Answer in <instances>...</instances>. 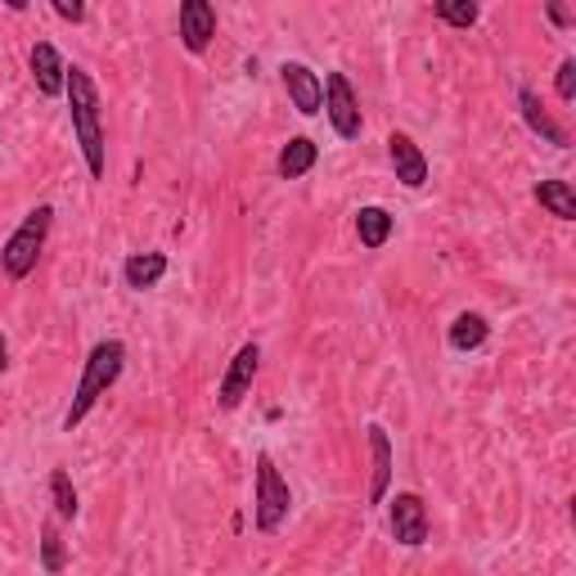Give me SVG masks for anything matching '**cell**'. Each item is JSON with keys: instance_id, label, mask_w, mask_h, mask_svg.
<instances>
[{"instance_id": "cell-13", "label": "cell", "mask_w": 576, "mask_h": 576, "mask_svg": "<svg viewBox=\"0 0 576 576\" xmlns=\"http://www.w3.org/2000/svg\"><path fill=\"white\" fill-rule=\"evenodd\" d=\"M518 113H522V122H527L536 136H541L545 144H554V149H567V144H572V140H567V131L550 118L545 104H541V95H536L531 86H518Z\"/></svg>"}, {"instance_id": "cell-3", "label": "cell", "mask_w": 576, "mask_h": 576, "mask_svg": "<svg viewBox=\"0 0 576 576\" xmlns=\"http://www.w3.org/2000/svg\"><path fill=\"white\" fill-rule=\"evenodd\" d=\"M50 225H55L50 203H36L23 216V225L5 239V248H0V271H5V280H27L36 271V261H42L46 239H50Z\"/></svg>"}, {"instance_id": "cell-2", "label": "cell", "mask_w": 576, "mask_h": 576, "mask_svg": "<svg viewBox=\"0 0 576 576\" xmlns=\"http://www.w3.org/2000/svg\"><path fill=\"white\" fill-rule=\"evenodd\" d=\"M127 369V342L122 338H99L86 365H82V383H77V392H72V405L63 414V433H77L82 428V419L99 405V397H108V388L122 378Z\"/></svg>"}, {"instance_id": "cell-5", "label": "cell", "mask_w": 576, "mask_h": 576, "mask_svg": "<svg viewBox=\"0 0 576 576\" xmlns=\"http://www.w3.org/2000/svg\"><path fill=\"white\" fill-rule=\"evenodd\" d=\"M325 118L338 140H361L365 118H361V99L348 82V72H325Z\"/></svg>"}, {"instance_id": "cell-11", "label": "cell", "mask_w": 576, "mask_h": 576, "mask_svg": "<svg viewBox=\"0 0 576 576\" xmlns=\"http://www.w3.org/2000/svg\"><path fill=\"white\" fill-rule=\"evenodd\" d=\"M369 455H374V473H369V505H383L388 501V491H392V469H397V459H392V437L383 424H369Z\"/></svg>"}, {"instance_id": "cell-19", "label": "cell", "mask_w": 576, "mask_h": 576, "mask_svg": "<svg viewBox=\"0 0 576 576\" xmlns=\"http://www.w3.org/2000/svg\"><path fill=\"white\" fill-rule=\"evenodd\" d=\"M50 505H55V518H63V522H72L77 514H82V501H77V486H72L68 469L50 473Z\"/></svg>"}, {"instance_id": "cell-16", "label": "cell", "mask_w": 576, "mask_h": 576, "mask_svg": "<svg viewBox=\"0 0 576 576\" xmlns=\"http://www.w3.org/2000/svg\"><path fill=\"white\" fill-rule=\"evenodd\" d=\"M316 163H320V144H316L311 136H293V140L280 149L275 172H280V180H302Z\"/></svg>"}, {"instance_id": "cell-21", "label": "cell", "mask_w": 576, "mask_h": 576, "mask_svg": "<svg viewBox=\"0 0 576 576\" xmlns=\"http://www.w3.org/2000/svg\"><path fill=\"white\" fill-rule=\"evenodd\" d=\"M42 567L55 576L68 567V550H63V536H59V522H46L42 527Z\"/></svg>"}, {"instance_id": "cell-4", "label": "cell", "mask_w": 576, "mask_h": 576, "mask_svg": "<svg viewBox=\"0 0 576 576\" xmlns=\"http://www.w3.org/2000/svg\"><path fill=\"white\" fill-rule=\"evenodd\" d=\"M289 509H293V491H289L284 473L275 469L271 455H257V482H252V522H257V531L275 536L289 522Z\"/></svg>"}, {"instance_id": "cell-14", "label": "cell", "mask_w": 576, "mask_h": 576, "mask_svg": "<svg viewBox=\"0 0 576 576\" xmlns=\"http://www.w3.org/2000/svg\"><path fill=\"white\" fill-rule=\"evenodd\" d=\"M392 235H397V216H392L388 208L369 203V208H361V212H356V239H361V248L378 252V248H388V239H392Z\"/></svg>"}, {"instance_id": "cell-1", "label": "cell", "mask_w": 576, "mask_h": 576, "mask_svg": "<svg viewBox=\"0 0 576 576\" xmlns=\"http://www.w3.org/2000/svg\"><path fill=\"white\" fill-rule=\"evenodd\" d=\"M63 95H68V113H72V136L82 144V158H86V172L99 180L108 172V158H104V108H99V86L86 68H68V82H63Z\"/></svg>"}, {"instance_id": "cell-6", "label": "cell", "mask_w": 576, "mask_h": 576, "mask_svg": "<svg viewBox=\"0 0 576 576\" xmlns=\"http://www.w3.org/2000/svg\"><path fill=\"white\" fill-rule=\"evenodd\" d=\"M257 369H261V348H257V342H244V348L230 356V365H225V374L216 383V410H239L244 397L252 392Z\"/></svg>"}, {"instance_id": "cell-17", "label": "cell", "mask_w": 576, "mask_h": 576, "mask_svg": "<svg viewBox=\"0 0 576 576\" xmlns=\"http://www.w3.org/2000/svg\"><path fill=\"white\" fill-rule=\"evenodd\" d=\"M531 199L541 203L554 221H576V189L567 180H536Z\"/></svg>"}, {"instance_id": "cell-7", "label": "cell", "mask_w": 576, "mask_h": 576, "mask_svg": "<svg viewBox=\"0 0 576 576\" xmlns=\"http://www.w3.org/2000/svg\"><path fill=\"white\" fill-rule=\"evenodd\" d=\"M388 505V527H392V541L397 545H405V550H419L428 541V509H424V501H419L414 491H397L392 501H383Z\"/></svg>"}, {"instance_id": "cell-20", "label": "cell", "mask_w": 576, "mask_h": 576, "mask_svg": "<svg viewBox=\"0 0 576 576\" xmlns=\"http://www.w3.org/2000/svg\"><path fill=\"white\" fill-rule=\"evenodd\" d=\"M433 10H437V19L446 23V27H459V32H469L473 23H478V0H433Z\"/></svg>"}, {"instance_id": "cell-22", "label": "cell", "mask_w": 576, "mask_h": 576, "mask_svg": "<svg viewBox=\"0 0 576 576\" xmlns=\"http://www.w3.org/2000/svg\"><path fill=\"white\" fill-rule=\"evenodd\" d=\"M554 91H559V99H576V59H563L559 63V77H554Z\"/></svg>"}, {"instance_id": "cell-23", "label": "cell", "mask_w": 576, "mask_h": 576, "mask_svg": "<svg viewBox=\"0 0 576 576\" xmlns=\"http://www.w3.org/2000/svg\"><path fill=\"white\" fill-rule=\"evenodd\" d=\"M50 5H55V14L63 19V23H86V0H50Z\"/></svg>"}, {"instance_id": "cell-12", "label": "cell", "mask_w": 576, "mask_h": 576, "mask_svg": "<svg viewBox=\"0 0 576 576\" xmlns=\"http://www.w3.org/2000/svg\"><path fill=\"white\" fill-rule=\"evenodd\" d=\"M27 63H32V82H36V91H42L46 99H59V95H63V82H68V63H63V55H59L50 42H36L32 55H27Z\"/></svg>"}, {"instance_id": "cell-26", "label": "cell", "mask_w": 576, "mask_h": 576, "mask_svg": "<svg viewBox=\"0 0 576 576\" xmlns=\"http://www.w3.org/2000/svg\"><path fill=\"white\" fill-rule=\"evenodd\" d=\"M0 5L14 10V14H23V10H27V0H0Z\"/></svg>"}, {"instance_id": "cell-18", "label": "cell", "mask_w": 576, "mask_h": 576, "mask_svg": "<svg viewBox=\"0 0 576 576\" xmlns=\"http://www.w3.org/2000/svg\"><path fill=\"white\" fill-rule=\"evenodd\" d=\"M450 348L455 352H478L482 348V342L491 338V320L482 316V311H459L455 320H450Z\"/></svg>"}, {"instance_id": "cell-9", "label": "cell", "mask_w": 576, "mask_h": 576, "mask_svg": "<svg viewBox=\"0 0 576 576\" xmlns=\"http://www.w3.org/2000/svg\"><path fill=\"white\" fill-rule=\"evenodd\" d=\"M280 82H284V91H289V99L302 118H316L325 108V82L306 63H280Z\"/></svg>"}, {"instance_id": "cell-25", "label": "cell", "mask_w": 576, "mask_h": 576, "mask_svg": "<svg viewBox=\"0 0 576 576\" xmlns=\"http://www.w3.org/2000/svg\"><path fill=\"white\" fill-rule=\"evenodd\" d=\"M5 369H10V338L0 333V374H5Z\"/></svg>"}, {"instance_id": "cell-15", "label": "cell", "mask_w": 576, "mask_h": 576, "mask_svg": "<svg viewBox=\"0 0 576 576\" xmlns=\"http://www.w3.org/2000/svg\"><path fill=\"white\" fill-rule=\"evenodd\" d=\"M167 275V252H131L122 261V284L144 293V289H158Z\"/></svg>"}, {"instance_id": "cell-8", "label": "cell", "mask_w": 576, "mask_h": 576, "mask_svg": "<svg viewBox=\"0 0 576 576\" xmlns=\"http://www.w3.org/2000/svg\"><path fill=\"white\" fill-rule=\"evenodd\" d=\"M176 32H180V46L189 55H203L212 46V36H216V5L212 0H180Z\"/></svg>"}, {"instance_id": "cell-24", "label": "cell", "mask_w": 576, "mask_h": 576, "mask_svg": "<svg viewBox=\"0 0 576 576\" xmlns=\"http://www.w3.org/2000/svg\"><path fill=\"white\" fill-rule=\"evenodd\" d=\"M545 14H550V23H554V27H563V32L572 27V14H567V5H563V0H550V5H545Z\"/></svg>"}, {"instance_id": "cell-10", "label": "cell", "mask_w": 576, "mask_h": 576, "mask_svg": "<svg viewBox=\"0 0 576 576\" xmlns=\"http://www.w3.org/2000/svg\"><path fill=\"white\" fill-rule=\"evenodd\" d=\"M388 158H392V172L405 189H424L428 185V153L414 144V136L405 131H392L388 136Z\"/></svg>"}]
</instances>
